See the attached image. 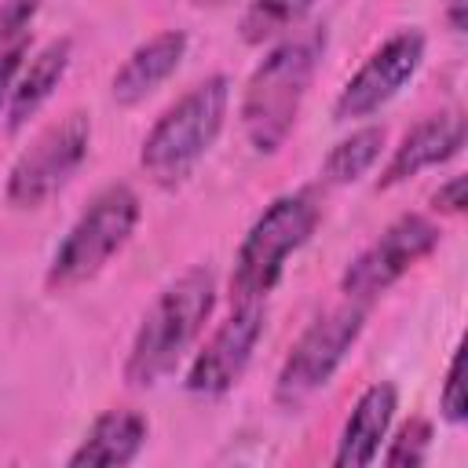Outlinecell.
<instances>
[{"label": "cell", "mask_w": 468, "mask_h": 468, "mask_svg": "<svg viewBox=\"0 0 468 468\" xmlns=\"http://www.w3.org/2000/svg\"><path fill=\"white\" fill-rule=\"evenodd\" d=\"M267 325V311L263 300H249L238 303L205 340V347L194 355L190 369H186V391L197 399H219L227 395L249 369L252 351L263 336Z\"/></svg>", "instance_id": "obj_9"}, {"label": "cell", "mask_w": 468, "mask_h": 468, "mask_svg": "<svg viewBox=\"0 0 468 468\" xmlns=\"http://www.w3.org/2000/svg\"><path fill=\"white\" fill-rule=\"evenodd\" d=\"M227 102H230V80L223 73H212L197 80L190 91H183L146 132L139 150L143 172L157 186L183 183L219 139Z\"/></svg>", "instance_id": "obj_3"}, {"label": "cell", "mask_w": 468, "mask_h": 468, "mask_svg": "<svg viewBox=\"0 0 468 468\" xmlns=\"http://www.w3.org/2000/svg\"><path fill=\"white\" fill-rule=\"evenodd\" d=\"M314 0H249V7L241 11V40L245 44H271L285 33H292V26L303 22V15L311 11Z\"/></svg>", "instance_id": "obj_17"}, {"label": "cell", "mask_w": 468, "mask_h": 468, "mask_svg": "<svg viewBox=\"0 0 468 468\" xmlns=\"http://www.w3.org/2000/svg\"><path fill=\"white\" fill-rule=\"evenodd\" d=\"M139 194L124 183H113L106 190H99L88 208L73 219V227L66 230V238L58 241L44 285L51 292H69L84 282H91L135 234L139 227Z\"/></svg>", "instance_id": "obj_5"}, {"label": "cell", "mask_w": 468, "mask_h": 468, "mask_svg": "<svg viewBox=\"0 0 468 468\" xmlns=\"http://www.w3.org/2000/svg\"><path fill=\"white\" fill-rule=\"evenodd\" d=\"M322 51H325V33L303 29V33H292L282 44H274L263 55V62L252 69V77L241 91L238 117H241V132L256 154H274L289 139Z\"/></svg>", "instance_id": "obj_2"}, {"label": "cell", "mask_w": 468, "mask_h": 468, "mask_svg": "<svg viewBox=\"0 0 468 468\" xmlns=\"http://www.w3.org/2000/svg\"><path fill=\"white\" fill-rule=\"evenodd\" d=\"M212 307H216V274L208 267H190L179 278H172L146 307L132 336L124 358L128 388H157L194 347Z\"/></svg>", "instance_id": "obj_1"}, {"label": "cell", "mask_w": 468, "mask_h": 468, "mask_svg": "<svg viewBox=\"0 0 468 468\" xmlns=\"http://www.w3.org/2000/svg\"><path fill=\"white\" fill-rule=\"evenodd\" d=\"M428 453H431V424L424 417H413L388 442L384 464H391V468H417V464L428 461Z\"/></svg>", "instance_id": "obj_18"}, {"label": "cell", "mask_w": 468, "mask_h": 468, "mask_svg": "<svg viewBox=\"0 0 468 468\" xmlns=\"http://www.w3.org/2000/svg\"><path fill=\"white\" fill-rule=\"evenodd\" d=\"M464 146V117L457 110H446V113H431L424 117L420 124H413L402 143L391 150L377 186L388 190V186H399L406 183L410 176H420L424 168H435V165H446L450 157H457Z\"/></svg>", "instance_id": "obj_11"}, {"label": "cell", "mask_w": 468, "mask_h": 468, "mask_svg": "<svg viewBox=\"0 0 468 468\" xmlns=\"http://www.w3.org/2000/svg\"><path fill=\"white\" fill-rule=\"evenodd\" d=\"M190 7H216V4H223V0H186Z\"/></svg>", "instance_id": "obj_24"}, {"label": "cell", "mask_w": 468, "mask_h": 468, "mask_svg": "<svg viewBox=\"0 0 468 468\" xmlns=\"http://www.w3.org/2000/svg\"><path fill=\"white\" fill-rule=\"evenodd\" d=\"M37 11H40V0H0V51L29 29Z\"/></svg>", "instance_id": "obj_20"}, {"label": "cell", "mask_w": 468, "mask_h": 468, "mask_svg": "<svg viewBox=\"0 0 468 468\" xmlns=\"http://www.w3.org/2000/svg\"><path fill=\"white\" fill-rule=\"evenodd\" d=\"M318 219H322V205L311 190L278 194L256 216V223L245 230L238 245L234 271H230V296L238 303L263 300L282 282L285 260L311 241Z\"/></svg>", "instance_id": "obj_4"}, {"label": "cell", "mask_w": 468, "mask_h": 468, "mask_svg": "<svg viewBox=\"0 0 468 468\" xmlns=\"http://www.w3.org/2000/svg\"><path fill=\"white\" fill-rule=\"evenodd\" d=\"M186 33L183 29H161L150 40H143L113 73L110 95L117 106H135L146 95H154L186 58Z\"/></svg>", "instance_id": "obj_12"}, {"label": "cell", "mask_w": 468, "mask_h": 468, "mask_svg": "<svg viewBox=\"0 0 468 468\" xmlns=\"http://www.w3.org/2000/svg\"><path fill=\"white\" fill-rule=\"evenodd\" d=\"M439 410L450 424H464L468 417V399H464V351L457 347L450 366H446V377H442V391H439Z\"/></svg>", "instance_id": "obj_19"}, {"label": "cell", "mask_w": 468, "mask_h": 468, "mask_svg": "<svg viewBox=\"0 0 468 468\" xmlns=\"http://www.w3.org/2000/svg\"><path fill=\"white\" fill-rule=\"evenodd\" d=\"M439 227L428 216L406 212L395 223H388L380 230V238H373L340 274V289L347 300H373L380 292H388L410 267H417L424 256L435 252L439 245Z\"/></svg>", "instance_id": "obj_8"}, {"label": "cell", "mask_w": 468, "mask_h": 468, "mask_svg": "<svg viewBox=\"0 0 468 468\" xmlns=\"http://www.w3.org/2000/svg\"><path fill=\"white\" fill-rule=\"evenodd\" d=\"M366 325V303L347 300L325 314H318L289 347L278 377H274V402L282 410H300L311 402L344 366L347 351L358 344Z\"/></svg>", "instance_id": "obj_6"}, {"label": "cell", "mask_w": 468, "mask_h": 468, "mask_svg": "<svg viewBox=\"0 0 468 468\" xmlns=\"http://www.w3.org/2000/svg\"><path fill=\"white\" fill-rule=\"evenodd\" d=\"M150 424L139 410H106L91 420L80 446L69 453V468H121L146 446Z\"/></svg>", "instance_id": "obj_14"}, {"label": "cell", "mask_w": 468, "mask_h": 468, "mask_svg": "<svg viewBox=\"0 0 468 468\" xmlns=\"http://www.w3.org/2000/svg\"><path fill=\"white\" fill-rule=\"evenodd\" d=\"M26 40H18V44H11V48H4L0 51V110L7 106V99H11V84H15V77H18V69H22V58H26Z\"/></svg>", "instance_id": "obj_22"}, {"label": "cell", "mask_w": 468, "mask_h": 468, "mask_svg": "<svg viewBox=\"0 0 468 468\" xmlns=\"http://www.w3.org/2000/svg\"><path fill=\"white\" fill-rule=\"evenodd\" d=\"M446 22H450L453 33H464V0H450V7H446Z\"/></svg>", "instance_id": "obj_23"}, {"label": "cell", "mask_w": 468, "mask_h": 468, "mask_svg": "<svg viewBox=\"0 0 468 468\" xmlns=\"http://www.w3.org/2000/svg\"><path fill=\"white\" fill-rule=\"evenodd\" d=\"M69 58H73V40L69 37H58L51 44H44L15 77L11 84V99H7V128L18 132L29 117L40 113V106L55 95V88L62 84L66 69H69Z\"/></svg>", "instance_id": "obj_15"}, {"label": "cell", "mask_w": 468, "mask_h": 468, "mask_svg": "<svg viewBox=\"0 0 468 468\" xmlns=\"http://www.w3.org/2000/svg\"><path fill=\"white\" fill-rule=\"evenodd\" d=\"M91 146V121L88 113L73 110L62 121L48 124L11 165L4 197L11 208H40L51 201L84 165Z\"/></svg>", "instance_id": "obj_7"}, {"label": "cell", "mask_w": 468, "mask_h": 468, "mask_svg": "<svg viewBox=\"0 0 468 468\" xmlns=\"http://www.w3.org/2000/svg\"><path fill=\"white\" fill-rule=\"evenodd\" d=\"M384 128L380 124H366V128H355L351 135H344L325 157H322V179L329 186H347L355 179H362L377 161H380V150H384Z\"/></svg>", "instance_id": "obj_16"}, {"label": "cell", "mask_w": 468, "mask_h": 468, "mask_svg": "<svg viewBox=\"0 0 468 468\" xmlns=\"http://www.w3.org/2000/svg\"><path fill=\"white\" fill-rule=\"evenodd\" d=\"M464 176H450L435 194H431V208L442 216H461L464 212Z\"/></svg>", "instance_id": "obj_21"}, {"label": "cell", "mask_w": 468, "mask_h": 468, "mask_svg": "<svg viewBox=\"0 0 468 468\" xmlns=\"http://www.w3.org/2000/svg\"><path fill=\"white\" fill-rule=\"evenodd\" d=\"M420 62H424V33L420 29H402V33L388 37L355 69V77H347V84L340 88V95L333 102V117L358 121V117L377 113L406 88V80L420 69Z\"/></svg>", "instance_id": "obj_10"}, {"label": "cell", "mask_w": 468, "mask_h": 468, "mask_svg": "<svg viewBox=\"0 0 468 468\" xmlns=\"http://www.w3.org/2000/svg\"><path fill=\"white\" fill-rule=\"evenodd\" d=\"M395 410H399L395 384H388V380L369 384L358 395V402L347 413V420H344V431H340L333 464L336 468H366V464H373L380 457V442L388 439V428L395 420Z\"/></svg>", "instance_id": "obj_13"}]
</instances>
